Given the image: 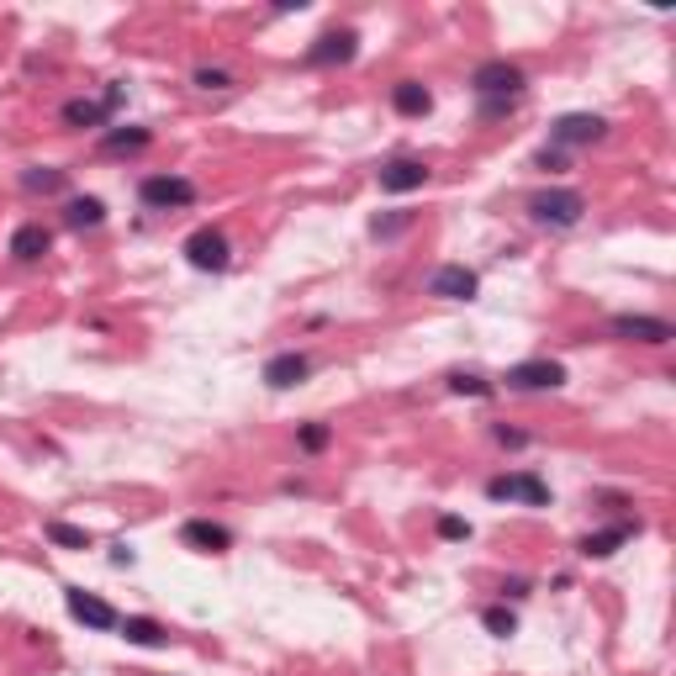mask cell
<instances>
[{
	"label": "cell",
	"mask_w": 676,
	"mask_h": 676,
	"mask_svg": "<svg viewBox=\"0 0 676 676\" xmlns=\"http://www.w3.org/2000/svg\"><path fill=\"white\" fill-rule=\"evenodd\" d=\"M471 85H476V96H481V111H486V117H497V111H507V106L523 96L529 74H523L518 64H507V59H492V64H481L471 74Z\"/></svg>",
	"instance_id": "6da1fadb"
},
{
	"label": "cell",
	"mask_w": 676,
	"mask_h": 676,
	"mask_svg": "<svg viewBox=\"0 0 676 676\" xmlns=\"http://www.w3.org/2000/svg\"><path fill=\"white\" fill-rule=\"evenodd\" d=\"M529 212L539 228H555V233H566L581 222V212H587V201H581V191H539L529 201Z\"/></svg>",
	"instance_id": "7a4b0ae2"
},
{
	"label": "cell",
	"mask_w": 676,
	"mask_h": 676,
	"mask_svg": "<svg viewBox=\"0 0 676 676\" xmlns=\"http://www.w3.org/2000/svg\"><path fill=\"white\" fill-rule=\"evenodd\" d=\"M138 201L148 206V212H169V206H191L196 201V185L185 175H148L138 185Z\"/></svg>",
	"instance_id": "3957f363"
},
{
	"label": "cell",
	"mask_w": 676,
	"mask_h": 676,
	"mask_svg": "<svg viewBox=\"0 0 676 676\" xmlns=\"http://www.w3.org/2000/svg\"><path fill=\"white\" fill-rule=\"evenodd\" d=\"M486 497H492V502H529V507H544V502H550V486H544L534 471H518V476H492V481H486Z\"/></svg>",
	"instance_id": "277c9868"
},
{
	"label": "cell",
	"mask_w": 676,
	"mask_h": 676,
	"mask_svg": "<svg viewBox=\"0 0 676 676\" xmlns=\"http://www.w3.org/2000/svg\"><path fill=\"white\" fill-rule=\"evenodd\" d=\"M507 391H555V386H566V365H555V360H523L502 375Z\"/></svg>",
	"instance_id": "5b68a950"
},
{
	"label": "cell",
	"mask_w": 676,
	"mask_h": 676,
	"mask_svg": "<svg viewBox=\"0 0 676 676\" xmlns=\"http://www.w3.org/2000/svg\"><path fill=\"white\" fill-rule=\"evenodd\" d=\"M185 259H191L196 270H228V238H222V228H196L191 238H185Z\"/></svg>",
	"instance_id": "8992f818"
},
{
	"label": "cell",
	"mask_w": 676,
	"mask_h": 676,
	"mask_svg": "<svg viewBox=\"0 0 676 676\" xmlns=\"http://www.w3.org/2000/svg\"><path fill=\"white\" fill-rule=\"evenodd\" d=\"M354 53H360V32H323V37H317V43L307 48V64L312 69H338V64H349L354 59Z\"/></svg>",
	"instance_id": "52a82bcc"
},
{
	"label": "cell",
	"mask_w": 676,
	"mask_h": 676,
	"mask_svg": "<svg viewBox=\"0 0 676 676\" xmlns=\"http://www.w3.org/2000/svg\"><path fill=\"white\" fill-rule=\"evenodd\" d=\"M476 291H481V280L465 265H439L434 280H428V296H439V302H471Z\"/></svg>",
	"instance_id": "ba28073f"
},
{
	"label": "cell",
	"mask_w": 676,
	"mask_h": 676,
	"mask_svg": "<svg viewBox=\"0 0 676 676\" xmlns=\"http://www.w3.org/2000/svg\"><path fill=\"white\" fill-rule=\"evenodd\" d=\"M613 338H634V344H671L676 328L666 323V317H640V312H624V317H613Z\"/></svg>",
	"instance_id": "9c48e42d"
},
{
	"label": "cell",
	"mask_w": 676,
	"mask_h": 676,
	"mask_svg": "<svg viewBox=\"0 0 676 676\" xmlns=\"http://www.w3.org/2000/svg\"><path fill=\"white\" fill-rule=\"evenodd\" d=\"M603 133H608V122L592 117V111H571V117H560V122L550 127L555 148H581V143H597Z\"/></svg>",
	"instance_id": "30bf717a"
},
{
	"label": "cell",
	"mask_w": 676,
	"mask_h": 676,
	"mask_svg": "<svg viewBox=\"0 0 676 676\" xmlns=\"http://www.w3.org/2000/svg\"><path fill=\"white\" fill-rule=\"evenodd\" d=\"M117 106H122V85H111L101 101H64V111H59V117H64L69 127H101V122H106Z\"/></svg>",
	"instance_id": "8fae6325"
},
{
	"label": "cell",
	"mask_w": 676,
	"mask_h": 676,
	"mask_svg": "<svg viewBox=\"0 0 676 676\" xmlns=\"http://www.w3.org/2000/svg\"><path fill=\"white\" fill-rule=\"evenodd\" d=\"M64 603H69V613L80 618L85 629H117V624H122V618L111 613V603H101V597H90L85 587H69V592H64Z\"/></svg>",
	"instance_id": "7c38bea8"
},
{
	"label": "cell",
	"mask_w": 676,
	"mask_h": 676,
	"mask_svg": "<svg viewBox=\"0 0 676 676\" xmlns=\"http://www.w3.org/2000/svg\"><path fill=\"white\" fill-rule=\"evenodd\" d=\"M180 539L191 544V550L217 555V550H228V544H233V529H228V523H212V518H185L180 523Z\"/></svg>",
	"instance_id": "4fadbf2b"
},
{
	"label": "cell",
	"mask_w": 676,
	"mask_h": 676,
	"mask_svg": "<svg viewBox=\"0 0 676 676\" xmlns=\"http://www.w3.org/2000/svg\"><path fill=\"white\" fill-rule=\"evenodd\" d=\"M423 185H428V164H423V159H391V164L381 169V191H391V196L423 191Z\"/></svg>",
	"instance_id": "5bb4252c"
},
{
	"label": "cell",
	"mask_w": 676,
	"mask_h": 676,
	"mask_svg": "<svg viewBox=\"0 0 676 676\" xmlns=\"http://www.w3.org/2000/svg\"><path fill=\"white\" fill-rule=\"evenodd\" d=\"M307 375H312V360H307V354H296V349L275 354V360L265 365V381H270L275 391H286V386H296V381H307Z\"/></svg>",
	"instance_id": "9a60e30c"
},
{
	"label": "cell",
	"mask_w": 676,
	"mask_h": 676,
	"mask_svg": "<svg viewBox=\"0 0 676 676\" xmlns=\"http://www.w3.org/2000/svg\"><path fill=\"white\" fill-rule=\"evenodd\" d=\"M48 243H53V233L43 228V222H22V228L11 233V259L32 265V259H43V254H48Z\"/></svg>",
	"instance_id": "2e32d148"
},
{
	"label": "cell",
	"mask_w": 676,
	"mask_h": 676,
	"mask_svg": "<svg viewBox=\"0 0 676 676\" xmlns=\"http://www.w3.org/2000/svg\"><path fill=\"white\" fill-rule=\"evenodd\" d=\"M634 534H640V523H613V529H603V534H587V539H581V555H587V560H603V555H613L618 544H624V539H634Z\"/></svg>",
	"instance_id": "e0dca14e"
},
{
	"label": "cell",
	"mask_w": 676,
	"mask_h": 676,
	"mask_svg": "<svg viewBox=\"0 0 676 676\" xmlns=\"http://www.w3.org/2000/svg\"><path fill=\"white\" fill-rule=\"evenodd\" d=\"M391 106H397L402 117H428V106H434V96H428V85H418V80H402V85H391Z\"/></svg>",
	"instance_id": "ac0fdd59"
},
{
	"label": "cell",
	"mask_w": 676,
	"mask_h": 676,
	"mask_svg": "<svg viewBox=\"0 0 676 676\" xmlns=\"http://www.w3.org/2000/svg\"><path fill=\"white\" fill-rule=\"evenodd\" d=\"M64 222H69V228H101V222H106V206H101L96 196H74V201L64 206Z\"/></svg>",
	"instance_id": "d6986e66"
},
{
	"label": "cell",
	"mask_w": 676,
	"mask_h": 676,
	"mask_svg": "<svg viewBox=\"0 0 676 676\" xmlns=\"http://www.w3.org/2000/svg\"><path fill=\"white\" fill-rule=\"evenodd\" d=\"M117 629L127 634V645H143V650H159L164 645V629L154 624V618H122Z\"/></svg>",
	"instance_id": "ffe728a7"
},
{
	"label": "cell",
	"mask_w": 676,
	"mask_h": 676,
	"mask_svg": "<svg viewBox=\"0 0 676 676\" xmlns=\"http://www.w3.org/2000/svg\"><path fill=\"white\" fill-rule=\"evenodd\" d=\"M143 143H148V127H111L101 138L106 154H127V148H143Z\"/></svg>",
	"instance_id": "44dd1931"
},
{
	"label": "cell",
	"mask_w": 676,
	"mask_h": 676,
	"mask_svg": "<svg viewBox=\"0 0 676 676\" xmlns=\"http://www.w3.org/2000/svg\"><path fill=\"white\" fill-rule=\"evenodd\" d=\"M48 539H53V544H64V550H85V544H90V534H85V529H74V523H64V518H53V523H48Z\"/></svg>",
	"instance_id": "7402d4cb"
},
{
	"label": "cell",
	"mask_w": 676,
	"mask_h": 676,
	"mask_svg": "<svg viewBox=\"0 0 676 676\" xmlns=\"http://www.w3.org/2000/svg\"><path fill=\"white\" fill-rule=\"evenodd\" d=\"M481 624L492 629L497 640H507V634L518 629V618H513V608H502V603H497V608H486V613H481Z\"/></svg>",
	"instance_id": "603a6c76"
},
{
	"label": "cell",
	"mask_w": 676,
	"mask_h": 676,
	"mask_svg": "<svg viewBox=\"0 0 676 676\" xmlns=\"http://www.w3.org/2000/svg\"><path fill=\"white\" fill-rule=\"evenodd\" d=\"M64 185V169H27L22 175V191H59Z\"/></svg>",
	"instance_id": "cb8c5ba5"
},
{
	"label": "cell",
	"mask_w": 676,
	"mask_h": 676,
	"mask_svg": "<svg viewBox=\"0 0 676 676\" xmlns=\"http://www.w3.org/2000/svg\"><path fill=\"white\" fill-rule=\"evenodd\" d=\"M328 439H333V428H328V423H307L302 434H296V444H302L307 455H317V449H328Z\"/></svg>",
	"instance_id": "d4e9b609"
},
{
	"label": "cell",
	"mask_w": 676,
	"mask_h": 676,
	"mask_svg": "<svg viewBox=\"0 0 676 676\" xmlns=\"http://www.w3.org/2000/svg\"><path fill=\"white\" fill-rule=\"evenodd\" d=\"M449 386L465 391V397H492V386H486L481 375H449Z\"/></svg>",
	"instance_id": "484cf974"
},
{
	"label": "cell",
	"mask_w": 676,
	"mask_h": 676,
	"mask_svg": "<svg viewBox=\"0 0 676 676\" xmlns=\"http://www.w3.org/2000/svg\"><path fill=\"white\" fill-rule=\"evenodd\" d=\"M196 85H201V90H228L233 74H228V69H196Z\"/></svg>",
	"instance_id": "4316f807"
},
{
	"label": "cell",
	"mask_w": 676,
	"mask_h": 676,
	"mask_svg": "<svg viewBox=\"0 0 676 676\" xmlns=\"http://www.w3.org/2000/svg\"><path fill=\"white\" fill-rule=\"evenodd\" d=\"M439 534H444V539H471V523L455 518V513H444V518H439Z\"/></svg>",
	"instance_id": "83f0119b"
},
{
	"label": "cell",
	"mask_w": 676,
	"mask_h": 676,
	"mask_svg": "<svg viewBox=\"0 0 676 676\" xmlns=\"http://www.w3.org/2000/svg\"><path fill=\"white\" fill-rule=\"evenodd\" d=\"M560 164H566V154H560V148H544V154H539V169H560Z\"/></svg>",
	"instance_id": "f1b7e54d"
}]
</instances>
